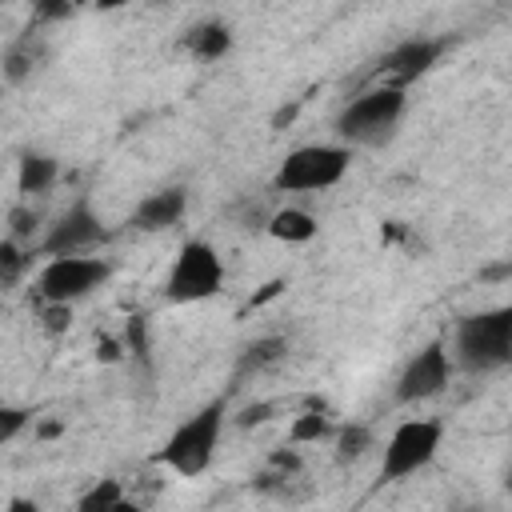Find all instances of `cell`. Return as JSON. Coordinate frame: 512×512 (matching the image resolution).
<instances>
[{
	"label": "cell",
	"mask_w": 512,
	"mask_h": 512,
	"mask_svg": "<svg viewBox=\"0 0 512 512\" xmlns=\"http://www.w3.org/2000/svg\"><path fill=\"white\" fill-rule=\"evenodd\" d=\"M104 236H108V232H104L96 208H92L88 200H76V204H68V208L56 216V224L44 232L40 248H44L48 256H68V252H88V248H96Z\"/></svg>",
	"instance_id": "9c48e42d"
},
{
	"label": "cell",
	"mask_w": 512,
	"mask_h": 512,
	"mask_svg": "<svg viewBox=\"0 0 512 512\" xmlns=\"http://www.w3.org/2000/svg\"><path fill=\"white\" fill-rule=\"evenodd\" d=\"M444 52V40H428V36H412L400 40L384 60H380V76H388L392 88H408L412 80H420Z\"/></svg>",
	"instance_id": "30bf717a"
},
{
	"label": "cell",
	"mask_w": 512,
	"mask_h": 512,
	"mask_svg": "<svg viewBox=\"0 0 512 512\" xmlns=\"http://www.w3.org/2000/svg\"><path fill=\"white\" fill-rule=\"evenodd\" d=\"M288 352V340L284 336H264V340H252L240 356V372H264L272 364H280Z\"/></svg>",
	"instance_id": "9a60e30c"
},
{
	"label": "cell",
	"mask_w": 512,
	"mask_h": 512,
	"mask_svg": "<svg viewBox=\"0 0 512 512\" xmlns=\"http://www.w3.org/2000/svg\"><path fill=\"white\" fill-rule=\"evenodd\" d=\"M44 324H48V332H64L72 324V304H48L44 300Z\"/></svg>",
	"instance_id": "d4e9b609"
},
{
	"label": "cell",
	"mask_w": 512,
	"mask_h": 512,
	"mask_svg": "<svg viewBox=\"0 0 512 512\" xmlns=\"http://www.w3.org/2000/svg\"><path fill=\"white\" fill-rule=\"evenodd\" d=\"M448 380H452V356H448V348H444L440 340H432V344H424V348L404 364V372H400V380H396V400H400V404L432 400V396H440V392L448 388Z\"/></svg>",
	"instance_id": "ba28073f"
},
{
	"label": "cell",
	"mask_w": 512,
	"mask_h": 512,
	"mask_svg": "<svg viewBox=\"0 0 512 512\" xmlns=\"http://www.w3.org/2000/svg\"><path fill=\"white\" fill-rule=\"evenodd\" d=\"M220 284H224V264H220L216 248L208 240H184L176 260H172L164 296L172 304H196V300L216 296Z\"/></svg>",
	"instance_id": "5b68a950"
},
{
	"label": "cell",
	"mask_w": 512,
	"mask_h": 512,
	"mask_svg": "<svg viewBox=\"0 0 512 512\" xmlns=\"http://www.w3.org/2000/svg\"><path fill=\"white\" fill-rule=\"evenodd\" d=\"M220 432H224V400H208L204 408H196L188 420L176 424V432L168 436L156 460L176 476H200L216 456Z\"/></svg>",
	"instance_id": "7a4b0ae2"
},
{
	"label": "cell",
	"mask_w": 512,
	"mask_h": 512,
	"mask_svg": "<svg viewBox=\"0 0 512 512\" xmlns=\"http://www.w3.org/2000/svg\"><path fill=\"white\" fill-rule=\"evenodd\" d=\"M352 168V148L348 144H304V148H292L272 184L276 192H320V188H332L348 176Z\"/></svg>",
	"instance_id": "277c9868"
},
{
	"label": "cell",
	"mask_w": 512,
	"mask_h": 512,
	"mask_svg": "<svg viewBox=\"0 0 512 512\" xmlns=\"http://www.w3.org/2000/svg\"><path fill=\"white\" fill-rule=\"evenodd\" d=\"M268 232H272L276 240H284V244H308V240L320 232V224H316L312 212H304V208H280V212L268 216Z\"/></svg>",
	"instance_id": "5bb4252c"
},
{
	"label": "cell",
	"mask_w": 512,
	"mask_h": 512,
	"mask_svg": "<svg viewBox=\"0 0 512 512\" xmlns=\"http://www.w3.org/2000/svg\"><path fill=\"white\" fill-rule=\"evenodd\" d=\"M440 436H444V428L436 420H404V424H396V432L384 444L380 480H404V476L428 468L436 448H440Z\"/></svg>",
	"instance_id": "52a82bcc"
},
{
	"label": "cell",
	"mask_w": 512,
	"mask_h": 512,
	"mask_svg": "<svg viewBox=\"0 0 512 512\" xmlns=\"http://www.w3.org/2000/svg\"><path fill=\"white\" fill-rule=\"evenodd\" d=\"M332 436H336V460L340 464H356L372 448V428L368 424H344Z\"/></svg>",
	"instance_id": "2e32d148"
},
{
	"label": "cell",
	"mask_w": 512,
	"mask_h": 512,
	"mask_svg": "<svg viewBox=\"0 0 512 512\" xmlns=\"http://www.w3.org/2000/svg\"><path fill=\"white\" fill-rule=\"evenodd\" d=\"M60 432H64V424H60V420H48V424H40V428H36V436H40V440H52V436H60Z\"/></svg>",
	"instance_id": "f1b7e54d"
},
{
	"label": "cell",
	"mask_w": 512,
	"mask_h": 512,
	"mask_svg": "<svg viewBox=\"0 0 512 512\" xmlns=\"http://www.w3.org/2000/svg\"><path fill=\"white\" fill-rule=\"evenodd\" d=\"M24 268H28V252L8 236V240H0V288H8V284H16L20 276H24Z\"/></svg>",
	"instance_id": "ffe728a7"
},
{
	"label": "cell",
	"mask_w": 512,
	"mask_h": 512,
	"mask_svg": "<svg viewBox=\"0 0 512 512\" xmlns=\"http://www.w3.org/2000/svg\"><path fill=\"white\" fill-rule=\"evenodd\" d=\"M332 432H336V428H332V420H328L324 412H304V416L292 420L288 440H292V444H312V440H328Z\"/></svg>",
	"instance_id": "e0dca14e"
},
{
	"label": "cell",
	"mask_w": 512,
	"mask_h": 512,
	"mask_svg": "<svg viewBox=\"0 0 512 512\" xmlns=\"http://www.w3.org/2000/svg\"><path fill=\"white\" fill-rule=\"evenodd\" d=\"M0 68H4V76H8V84H24V80L32 76V68H36V56H32V44H28V40H20L16 48H8V52H4V60H0Z\"/></svg>",
	"instance_id": "d6986e66"
},
{
	"label": "cell",
	"mask_w": 512,
	"mask_h": 512,
	"mask_svg": "<svg viewBox=\"0 0 512 512\" xmlns=\"http://www.w3.org/2000/svg\"><path fill=\"white\" fill-rule=\"evenodd\" d=\"M8 224H12V240L20 244V240H32L36 236V224H40V216L32 212V208H12V216H8Z\"/></svg>",
	"instance_id": "7402d4cb"
},
{
	"label": "cell",
	"mask_w": 512,
	"mask_h": 512,
	"mask_svg": "<svg viewBox=\"0 0 512 512\" xmlns=\"http://www.w3.org/2000/svg\"><path fill=\"white\" fill-rule=\"evenodd\" d=\"M32 420V412L28 408H16V404H0V444H8V440H16L20 432H24V424Z\"/></svg>",
	"instance_id": "44dd1931"
},
{
	"label": "cell",
	"mask_w": 512,
	"mask_h": 512,
	"mask_svg": "<svg viewBox=\"0 0 512 512\" xmlns=\"http://www.w3.org/2000/svg\"><path fill=\"white\" fill-rule=\"evenodd\" d=\"M120 504H124L120 480H100L80 496V512H108V508H120Z\"/></svg>",
	"instance_id": "ac0fdd59"
},
{
	"label": "cell",
	"mask_w": 512,
	"mask_h": 512,
	"mask_svg": "<svg viewBox=\"0 0 512 512\" xmlns=\"http://www.w3.org/2000/svg\"><path fill=\"white\" fill-rule=\"evenodd\" d=\"M268 412H272V404H248L240 416H236V424L240 428H252V424H264L268 420Z\"/></svg>",
	"instance_id": "484cf974"
},
{
	"label": "cell",
	"mask_w": 512,
	"mask_h": 512,
	"mask_svg": "<svg viewBox=\"0 0 512 512\" xmlns=\"http://www.w3.org/2000/svg\"><path fill=\"white\" fill-rule=\"evenodd\" d=\"M456 364L468 372H496L512 360V308L468 312L452 336Z\"/></svg>",
	"instance_id": "6da1fadb"
},
{
	"label": "cell",
	"mask_w": 512,
	"mask_h": 512,
	"mask_svg": "<svg viewBox=\"0 0 512 512\" xmlns=\"http://www.w3.org/2000/svg\"><path fill=\"white\" fill-rule=\"evenodd\" d=\"M280 288H284V284H280V280H272V284H264V292H260V296H252L248 304L256 308V304H264V300H272V296H280Z\"/></svg>",
	"instance_id": "4316f807"
},
{
	"label": "cell",
	"mask_w": 512,
	"mask_h": 512,
	"mask_svg": "<svg viewBox=\"0 0 512 512\" xmlns=\"http://www.w3.org/2000/svg\"><path fill=\"white\" fill-rule=\"evenodd\" d=\"M60 176V164L56 156L48 152H24L20 156V168H16V188L20 196H44Z\"/></svg>",
	"instance_id": "7c38bea8"
},
{
	"label": "cell",
	"mask_w": 512,
	"mask_h": 512,
	"mask_svg": "<svg viewBox=\"0 0 512 512\" xmlns=\"http://www.w3.org/2000/svg\"><path fill=\"white\" fill-rule=\"evenodd\" d=\"M128 4H136V0H96V8H104V12H116V8H128Z\"/></svg>",
	"instance_id": "f546056e"
},
{
	"label": "cell",
	"mask_w": 512,
	"mask_h": 512,
	"mask_svg": "<svg viewBox=\"0 0 512 512\" xmlns=\"http://www.w3.org/2000/svg\"><path fill=\"white\" fill-rule=\"evenodd\" d=\"M72 8H76V0H32V12L40 20H64V16H72Z\"/></svg>",
	"instance_id": "cb8c5ba5"
},
{
	"label": "cell",
	"mask_w": 512,
	"mask_h": 512,
	"mask_svg": "<svg viewBox=\"0 0 512 512\" xmlns=\"http://www.w3.org/2000/svg\"><path fill=\"white\" fill-rule=\"evenodd\" d=\"M404 88H392V84H380V88H368L360 92L356 100L344 104V112L336 116V132L344 144H360V148H376L384 144L400 116H404Z\"/></svg>",
	"instance_id": "3957f363"
},
{
	"label": "cell",
	"mask_w": 512,
	"mask_h": 512,
	"mask_svg": "<svg viewBox=\"0 0 512 512\" xmlns=\"http://www.w3.org/2000/svg\"><path fill=\"white\" fill-rule=\"evenodd\" d=\"M124 352L132 356H148V328H144V316H132L128 320V332H124Z\"/></svg>",
	"instance_id": "603a6c76"
},
{
	"label": "cell",
	"mask_w": 512,
	"mask_h": 512,
	"mask_svg": "<svg viewBox=\"0 0 512 512\" xmlns=\"http://www.w3.org/2000/svg\"><path fill=\"white\" fill-rule=\"evenodd\" d=\"M100 360H108V364H112V360H120V344L104 336V340H100Z\"/></svg>",
	"instance_id": "83f0119b"
},
{
	"label": "cell",
	"mask_w": 512,
	"mask_h": 512,
	"mask_svg": "<svg viewBox=\"0 0 512 512\" xmlns=\"http://www.w3.org/2000/svg\"><path fill=\"white\" fill-rule=\"evenodd\" d=\"M108 280V264L100 256H84V252H68V256H52L40 276H36V292L48 304H76L84 300L92 288H100Z\"/></svg>",
	"instance_id": "8992f818"
},
{
	"label": "cell",
	"mask_w": 512,
	"mask_h": 512,
	"mask_svg": "<svg viewBox=\"0 0 512 512\" xmlns=\"http://www.w3.org/2000/svg\"><path fill=\"white\" fill-rule=\"evenodd\" d=\"M184 48L200 60H220L228 56L232 48V28L224 20H204V24H192L188 36H184Z\"/></svg>",
	"instance_id": "4fadbf2b"
},
{
	"label": "cell",
	"mask_w": 512,
	"mask_h": 512,
	"mask_svg": "<svg viewBox=\"0 0 512 512\" xmlns=\"http://www.w3.org/2000/svg\"><path fill=\"white\" fill-rule=\"evenodd\" d=\"M184 208H188V188H180V184L160 188V192H148L136 204V212H132V228H140V232H164V228L180 224Z\"/></svg>",
	"instance_id": "8fae6325"
}]
</instances>
